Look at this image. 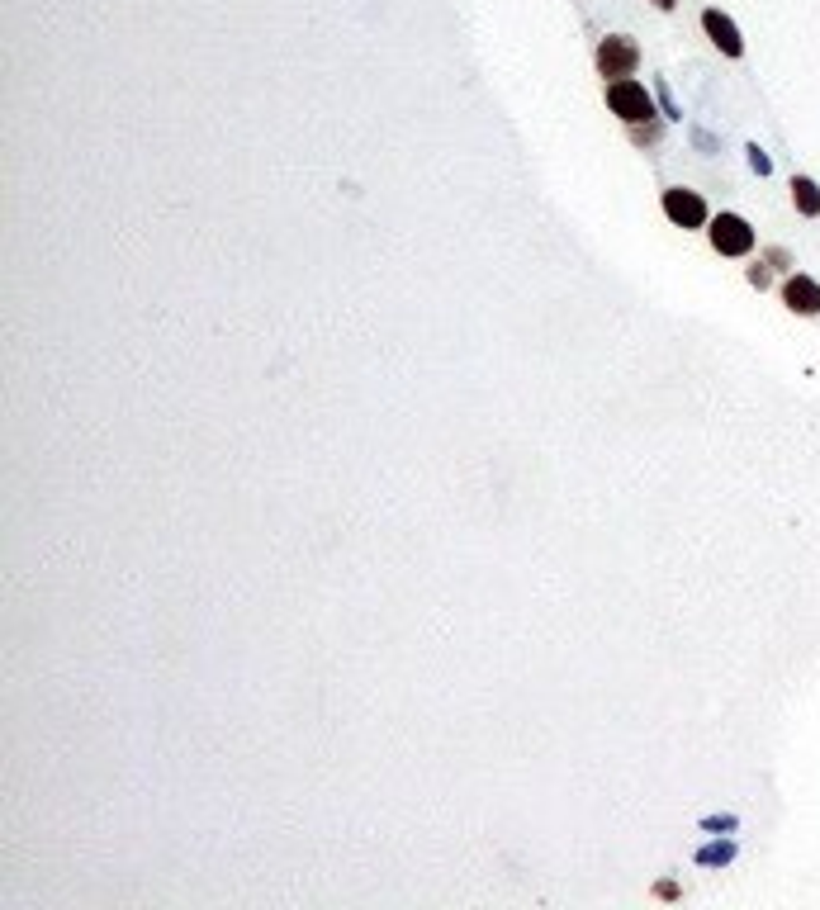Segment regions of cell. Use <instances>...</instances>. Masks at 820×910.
<instances>
[{
    "instance_id": "6da1fadb",
    "label": "cell",
    "mask_w": 820,
    "mask_h": 910,
    "mask_svg": "<svg viewBox=\"0 0 820 910\" xmlns=\"http://www.w3.org/2000/svg\"><path fill=\"white\" fill-rule=\"evenodd\" d=\"M607 110L617 114V119H626V124H650V119H655V105H650L645 86L631 81V76L607 86Z\"/></svg>"
},
{
    "instance_id": "7a4b0ae2",
    "label": "cell",
    "mask_w": 820,
    "mask_h": 910,
    "mask_svg": "<svg viewBox=\"0 0 820 910\" xmlns=\"http://www.w3.org/2000/svg\"><path fill=\"white\" fill-rule=\"evenodd\" d=\"M636 67H640L636 38L607 34V38L598 43V72L607 76V81H626V76H636Z\"/></svg>"
},
{
    "instance_id": "3957f363",
    "label": "cell",
    "mask_w": 820,
    "mask_h": 910,
    "mask_svg": "<svg viewBox=\"0 0 820 910\" xmlns=\"http://www.w3.org/2000/svg\"><path fill=\"white\" fill-rule=\"evenodd\" d=\"M707 237H711V247L721 256H749L754 252V228H749L740 214H716V219L707 223Z\"/></svg>"
},
{
    "instance_id": "277c9868",
    "label": "cell",
    "mask_w": 820,
    "mask_h": 910,
    "mask_svg": "<svg viewBox=\"0 0 820 910\" xmlns=\"http://www.w3.org/2000/svg\"><path fill=\"white\" fill-rule=\"evenodd\" d=\"M664 214H669L678 228H707V223H711L702 195H697V190H683V185L664 190Z\"/></svg>"
},
{
    "instance_id": "5b68a950",
    "label": "cell",
    "mask_w": 820,
    "mask_h": 910,
    "mask_svg": "<svg viewBox=\"0 0 820 910\" xmlns=\"http://www.w3.org/2000/svg\"><path fill=\"white\" fill-rule=\"evenodd\" d=\"M702 29H707L711 43H716L726 57L745 53V38H740V29H735V19H730L726 10H702Z\"/></svg>"
},
{
    "instance_id": "8992f818",
    "label": "cell",
    "mask_w": 820,
    "mask_h": 910,
    "mask_svg": "<svg viewBox=\"0 0 820 910\" xmlns=\"http://www.w3.org/2000/svg\"><path fill=\"white\" fill-rule=\"evenodd\" d=\"M783 304L792 313H802V318H816V313H820V285L811 280V275H787Z\"/></svg>"
},
{
    "instance_id": "52a82bcc",
    "label": "cell",
    "mask_w": 820,
    "mask_h": 910,
    "mask_svg": "<svg viewBox=\"0 0 820 910\" xmlns=\"http://www.w3.org/2000/svg\"><path fill=\"white\" fill-rule=\"evenodd\" d=\"M792 204H797V214L816 219L820 214V185L811 181V176H792Z\"/></svg>"
},
{
    "instance_id": "ba28073f",
    "label": "cell",
    "mask_w": 820,
    "mask_h": 910,
    "mask_svg": "<svg viewBox=\"0 0 820 910\" xmlns=\"http://www.w3.org/2000/svg\"><path fill=\"white\" fill-rule=\"evenodd\" d=\"M764 261L773 266V271H787V266H792V252H787V247H768Z\"/></svg>"
},
{
    "instance_id": "9c48e42d",
    "label": "cell",
    "mask_w": 820,
    "mask_h": 910,
    "mask_svg": "<svg viewBox=\"0 0 820 910\" xmlns=\"http://www.w3.org/2000/svg\"><path fill=\"white\" fill-rule=\"evenodd\" d=\"M730 854H735V844H716V849H707V854H702V863H726Z\"/></svg>"
},
{
    "instance_id": "30bf717a",
    "label": "cell",
    "mask_w": 820,
    "mask_h": 910,
    "mask_svg": "<svg viewBox=\"0 0 820 910\" xmlns=\"http://www.w3.org/2000/svg\"><path fill=\"white\" fill-rule=\"evenodd\" d=\"M659 138V124L650 119V124H636V143H655Z\"/></svg>"
},
{
    "instance_id": "8fae6325",
    "label": "cell",
    "mask_w": 820,
    "mask_h": 910,
    "mask_svg": "<svg viewBox=\"0 0 820 910\" xmlns=\"http://www.w3.org/2000/svg\"><path fill=\"white\" fill-rule=\"evenodd\" d=\"M749 162H754V171H759V176H764V171H768V157H764V152H759V147H749Z\"/></svg>"
},
{
    "instance_id": "7c38bea8",
    "label": "cell",
    "mask_w": 820,
    "mask_h": 910,
    "mask_svg": "<svg viewBox=\"0 0 820 910\" xmlns=\"http://www.w3.org/2000/svg\"><path fill=\"white\" fill-rule=\"evenodd\" d=\"M655 5H659V10H674V5H678V0H655Z\"/></svg>"
}]
</instances>
